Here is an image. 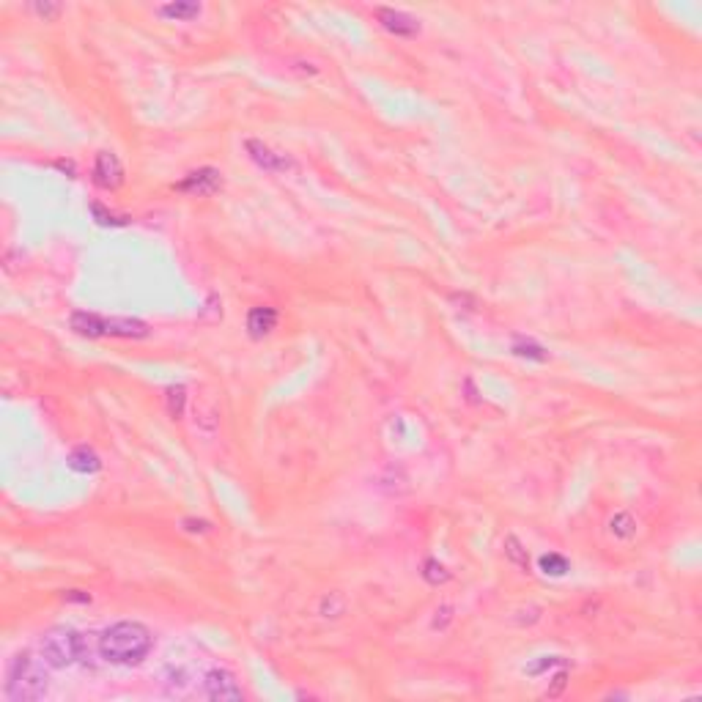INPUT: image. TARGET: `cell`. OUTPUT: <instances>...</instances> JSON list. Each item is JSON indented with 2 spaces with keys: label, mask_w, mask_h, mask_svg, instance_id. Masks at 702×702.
Instances as JSON below:
<instances>
[{
  "label": "cell",
  "mask_w": 702,
  "mask_h": 702,
  "mask_svg": "<svg viewBox=\"0 0 702 702\" xmlns=\"http://www.w3.org/2000/svg\"><path fill=\"white\" fill-rule=\"evenodd\" d=\"M154 648V634L137 623V620H121L104 628L96 639V650L107 664L116 666H137L143 664Z\"/></svg>",
  "instance_id": "cell-1"
},
{
  "label": "cell",
  "mask_w": 702,
  "mask_h": 702,
  "mask_svg": "<svg viewBox=\"0 0 702 702\" xmlns=\"http://www.w3.org/2000/svg\"><path fill=\"white\" fill-rule=\"evenodd\" d=\"M44 658H33L31 653H17L6 669V697L14 702H33L47 694V669Z\"/></svg>",
  "instance_id": "cell-2"
},
{
  "label": "cell",
  "mask_w": 702,
  "mask_h": 702,
  "mask_svg": "<svg viewBox=\"0 0 702 702\" xmlns=\"http://www.w3.org/2000/svg\"><path fill=\"white\" fill-rule=\"evenodd\" d=\"M72 329L77 335H86V338H127V341H140V338H148V324L140 321V318H130V315H99V313H86V310H77L72 313L69 318Z\"/></svg>",
  "instance_id": "cell-3"
},
{
  "label": "cell",
  "mask_w": 702,
  "mask_h": 702,
  "mask_svg": "<svg viewBox=\"0 0 702 702\" xmlns=\"http://www.w3.org/2000/svg\"><path fill=\"white\" fill-rule=\"evenodd\" d=\"M39 653L47 661V666L66 669V666H75V664H88L91 648H88L86 634H80L75 628H66V625H58V628H49L42 637Z\"/></svg>",
  "instance_id": "cell-4"
},
{
  "label": "cell",
  "mask_w": 702,
  "mask_h": 702,
  "mask_svg": "<svg viewBox=\"0 0 702 702\" xmlns=\"http://www.w3.org/2000/svg\"><path fill=\"white\" fill-rule=\"evenodd\" d=\"M203 697L214 702H239L244 700V689L239 686L236 675L222 669V666H214L203 675Z\"/></svg>",
  "instance_id": "cell-5"
},
{
  "label": "cell",
  "mask_w": 702,
  "mask_h": 702,
  "mask_svg": "<svg viewBox=\"0 0 702 702\" xmlns=\"http://www.w3.org/2000/svg\"><path fill=\"white\" fill-rule=\"evenodd\" d=\"M93 181L102 189H118L124 184V165L118 159V154L113 151H99L93 159Z\"/></svg>",
  "instance_id": "cell-6"
},
{
  "label": "cell",
  "mask_w": 702,
  "mask_h": 702,
  "mask_svg": "<svg viewBox=\"0 0 702 702\" xmlns=\"http://www.w3.org/2000/svg\"><path fill=\"white\" fill-rule=\"evenodd\" d=\"M376 20L382 22L384 31H390L395 36H414L420 31V22L412 14H406L400 8H390V6H379L376 8Z\"/></svg>",
  "instance_id": "cell-7"
},
{
  "label": "cell",
  "mask_w": 702,
  "mask_h": 702,
  "mask_svg": "<svg viewBox=\"0 0 702 702\" xmlns=\"http://www.w3.org/2000/svg\"><path fill=\"white\" fill-rule=\"evenodd\" d=\"M222 178H219V171L214 168H201V171H192V173L184 176V181L176 184L178 192H189V195H212L217 192Z\"/></svg>",
  "instance_id": "cell-8"
},
{
  "label": "cell",
  "mask_w": 702,
  "mask_h": 702,
  "mask_svg": "<svg viewBox=\"0 0 702 702\" xmlns=\"http://www.w3.org/2000/svg\"><path fill=\"white\" fill-rule=\"evenodd\" d=\"M244 146H247L250 159L258 168H263V171H269V173H286V171H291V159L283 157V154H274L269 146H263L261 140H247Z\"/></svg>",
  "instance_id": "cell-9"
},
{
  "label": "cell",
  "mask_w": 702,
  "mask_h": 702,
  "mask_svg": "<svg viewBox=\"0 0 702 702\" xmlns=\"http://www.w3.org/2000/svg\"><path fill=\"white\" fill-rule=\"evenodd\" d=\"M277 327V310L269 305H258L247 313V332L253 338H263Z\"/></svg>",
  "instance_id": "cell-10"
},
{
  "label": "cell",
  "mask_w": 702,
  "mask_h": 702,
  "mask_svg": "<svg viewBox=\"0 0 702 702\" xmlns=\"http://www.w3.org/2000/svg\"><path fill=\"white\" fill-rule=\"evenodd\" d=\"M99 467H102V461H99L93 447L83 444V447H75L69 453V469L77 472V475H93V472H99Z\"/></svg>",
  "instance_id": "cell-11"
},
{
  "label": "cell",
  "mask_w": 702,
  "mask_h": 702,
  "mask_svg": "<svg viewBox=\"0 0 702 702\" xmlns=\"http://www.w3.org/2000/svg\"><path fill=\"white\" fill-rule=\"evenodd\" d=\"M157 11L162 17H168V20H176V22H189L203 11V6L201 3H168V6H159Z\"/></svg>",
  "instance_id": "cell-12"
},
{
  "label": "cell",
  "mask_w": 702,
  "mask_h": 702,
  "mask_svg": "<svg viewBox=\"0 0 702 702\" xmlns=\"http://www.w3.org/2000/svg\"><path fill=\"white\" fill-rule=\"evenodd\" d=\"M609 532H612L614 538H620V540H631V538L637 535V522H634V516L625 513V510L614 513L612 519H609Z\"/></svg>",
  "instance_id": "cell-13"
},
{
  "label": "cell",
  "mask_w": 702,
  "mask_h": 702,
  "mask_svg": "<svg viewBox=\"0 0 702 702\" xmlns=\"http://www.w3.org/2000/svg\"><path fill=\"white\" fill-rule=\"evenodd\" d=\"M505 557H508L516 568L529 570V554H526V549L522 546V540H519L516 535H508V538H505Z\"/></svg>",
  "instance_id": "cell-14"
},
{
  "label": "cell",
  "mask_w": 702,
  "mask_h": 702,
  "mask_svg": "<svg viewBox=\"0 0 702 702\" xmlns=\"http://www.w3.org/2000/svg\"><path fill=\"white\" fill-rule=\"evenodd\" d=\"M538 568L543 570L546 576H566V573L570 570V563L563 557V554L549 552V554H543V557L538 560Z\"/></svg>",
  "instance_id": "cell-15"
},
{
  "label": "cell",
  "mask_w": 702,
  "mask_h": 702,
  "mask_svg": "<svg viewBox=\"0 0 702 702\" xmlns=\"http://www.w3.org/2000/svg\"><path fill=\"white\" fill-rule=\"evenodd\" d=\"M510 351H513L516 357L535 359V362H546V359H549V354H546L543 346H538V343H532V341H524V338H516L513 346H510Z\"/></svg>",
  "instance_id": "cell-16"
},
{
  "label": "cell",
  "mask_w": 702,
  "mask_h": 702,
  "mask_svg": "<svg viewBox=\"0 0 702 702\" xmlns=\"http://www.w3.org/2000/svg\"><path fill=\"white\" fill-rule=\"evenodd\" d=\"M423 579L428 582V584H434V587H439V584H444L447 579H450V570L444 568L439 560H434V557H428L426 563H423Z\"/></svg>",
  "instance_id": "cell-17"
},
{
  "label": "cell",
  "mask_w": 702,
  "mask_h": 702,
  "mask_svg": "<svg viewBox=\"0 0 702 702\" xmlns=\"http://www.w3.org/2000/svg\"><path fill=\"white\" fill-rule=\"evenodd\" d=\"M554 666H568V658L563 656H540L535 664H526L524 672L526 675H543V672H549V669H554Z\"/></svg>",
  "instance_id": "cell-18"
},
{
  "label": "cell",
  "mask_w": 702,
  "mask_h": 702,
  "mask_svg": "<svg viewBox=\"0 0 702 702\" xmlns=\"http://www.w3.org/2000/svg\"><path fill=\"white\" fill-rule=\"evenodd\" d=\"M184 403H187V390L184 387H171L168 390V412H171V417H181L184 414Z\"/></svg>",
  "instance_id": "cell-19"
},
{
  "label": "cell",
  "mask_w": 702,
  "mask_h": 702,
  "mask_svg": "<svg viewBox=\"0 0 702 702\" xmlns=\"http://www.w3.org/2000/svg\"><path fill=\"white\" fill-rule=\"evenodd\" d=\"M91 214H93V219H96L99 225H127V222H130L127 217H116L113 212H107L102 203H91Z\"/></svg>",
  "instance_id": "cell-20"
},
{
  "label": "cell",
  "mask_w": 702,
  "mask_h": 702,
  "mask_svg": "<svg viewBox=\"0 0 702 702\" xmlns=\"http://www.w3.org/2000/svg\"><path fill=\"white\" fill-rule=\"evenodd\" d=\"M341 612H343V601H341L338 595H327V598L321 601V614H324V617H338Z\"/></svg>",
  "instance_id": "cell-21"
},
{
  "label": "cell",
  "mask_w": 702,
  "mask_h": 702,
  "mask_svg": "<svg viewBox=\"0 0 702 702\" xmlns=\"http://www.w3.org/2000/svg\"><path fill=\"white\" fill-rule=\"evenodd\" d=\"M31 11H36L42 20H52L61 14V6L58 3H31Z\"/></svg>",
  "instance_id": "cell-22"
},
{
  "label": "cell",
  "mask_w": 702,
  "mask_h": 702,
  "mask_svg": "<svg viewBox=\"0 0 702 702\" xmlns=\"http://www.w3.org/2000/svg\"><path fill=\"white\" fill-rule=\"evenodd\" d=\"M566 683H568V669L563 666V669L554 675V686L546 692V697H560V694H563V689H566Z\"/></svg>",
  "instance_id": "cell-23"
},
{
  "label": "cell",
  "mask_w": 702,
  "mask_h": 702,
  "mask_svg": "<svg viewBox=\"0 0 702 702\" xmlns=\"http://www.w3.org/2000/svg\"><path fill=\"white\" fill-rule=\"evenodd\" d=\"M450 620H453V607H450V604H444V607H439V609H437V617H434V628L444 631Z\"/></svg>",
  "instance_id": "cell-24"
},
{
  "label": "cell",
  "mask_w": 702,
  "mask_h": 702,
  "mask_svg": "<svg viewBox=\"0 0 702 702\" xmlns=\"http://www.w3.org/2000/svg\"><path fill=\"white\" fill-rule=\"evenodd\" d=\"M181 524H184L187 532H209V529H212V524H209V522H203V519H198V522H195V519H184Z\"/></svg>",
  "instance_id": "cell-25"
},
{
  "label": "cell",
  "mask_w": 702,
  "mask_h": 702,
  "mask_svg": "<svg viewBox=\"0 0 702 702\" xmlns=\"http://www.w3.org/2000/svg\"><path fill=\"white\" fill-rule=\"evenodd\" d=\"M55 168H58V171H63V173H69V176H77V168H75V162H72V159H58V162H55Z\"/></svg>",
  "instance_id": "cell-26"
},
{
  "label": "cell",
  "mask_w": 702,
  "mask_h": 702,
  "mask_svg": "<svg viewBox=\"0 0 702 702\" xmlns=\"http://www.w3.org/2000/svg\"><path fill=\"white\" fill-rule=\"evenodd\" d=\"M66 601H80V604H88L91 595H80V590H69L66 593Z\"/></svg>",
  "instance_id": "cell-27"
}]
</instances>
